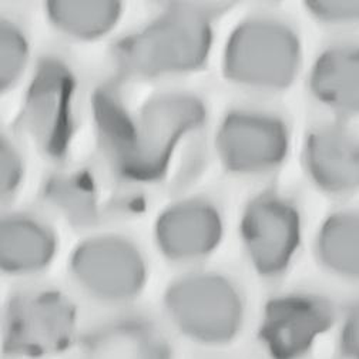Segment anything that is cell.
Instances as JSON below:
<instances>
[{
  "instance_id": "5",
  "label": "cell",
  "mask_w": 359,
  "mask_h": 359,
  "mask_svg": "<svg viewBox=\"0 0 359 359\" xmlns=\"http://www.w3.org/2000/svg\"><path fill=\"white\" fill-rule=\"evenodd\" d=\"M76 79L57 59L39 63L25 97L20 121L37 149L50 158L66 156L74 133Z\"/></svg>"
},
{
  "instance_id": "18",
  "label": "cell",
  "mask_w": 359,
  "mask_h": 359,
  "mask_svg": "<svg viewBox=\"0 0 359 359\" xmlns=\"http://www.w3.org/2000/svg\"><path fill=\"white\" fill-rule=\"evenodd\" d=\"M29 59L26 36L11 20L0 23V87L9 90L23 73Z\"/></svg>"
},
{
  "instance_id": "12",
  "label": "cell",
  "mask_w": 359,
  "mask_h": 359,
  "mask_svg": "<svg viewBox=\"0 0 359 359\" xmlns=\"http://www.w3.org/2000/svg\"><path fill=\"white\" fill-rule=\"evenodd\" d=\"M219 211L201 198L183 200L168 207L157 219L156 240L164 255L177 261L203 258L222 238Z\"/></svg>"
},
{
  "instance_id": "6",
  "label": "cell",
  "mask_w": 359,
  "mask_h": 359,
  "mask_svg": "<svg viewBox=\"0 0 359 359\" xmlns=\"http://www.w3.org/2000/svg\"><path fill=\"white\" fill-rule=\"evenodd\" d=\"M215 150L224 168L243 175L264 174L280 167L290 151L285 121L261 110L238 109L217 128Z\"/></svg>"
},
{
  "instance_id": "22",
  "label": "cell",
  "mask_w": 359,
  "mask_h": 359,
  "mask_svg": "<svg viewBox=\"0 0 359 359\" xmlns=\"http://www.w3.org/2000/svg\"><path fill=\"white\" fill-rule=\"evenodd\" d=\"M341 349L348 359H359V302L353 304L344 317Z\"/></svg>"
},
{
  "instance_id": "11",
  "label": "cell",
  "mask_w": 359,
  "mask_h": 359,
  "mask_svg": "<svg viewBox=\"0 0 359 359\" xmlns=\"http://www.w3.org/2000/svg\"><path fill=\"white\" fill-rule=\"evenodd\" d=\"M302 157L308 177L321 191L332 196L359 191V136L353 131L338 124L313 128Z\"/></svg>"
},
{
  "instance_id": "13",
  "label": "cell",
  "mask_w": 359,
  "mask_h": 359,
  "mask_svg": "<svg viewBox=\"0 0 359 359\" xmlns=\"http://www.w3.org/2000/svg\"><path fill=\"white\" fill-rule=\"evenodd\" d=\"M308 84L311 95L328 110L359 117V43H338L321 52Z\"/></svg>"
},
{
  "instance_id": "1",
  "label": "cell",
  "mask_w": 359,
  "mask_h": 359,
  "mask_svg": "<svg viewBox=\"0 0 359 359\" xmlns=\"http://www.w3.org/2000/svg\"><path fill=\"white\" fill-rule=\"evenodd\" d=\"M95 113L110 161L120 175L136 182L163 177L180 140L205 120L204 103L190 93L154 96L131 116L117 96L99 92Z\"/></svg>"
},
{
  "instance_id": "7",
  "label": "cell",
  "mask_w": 359,
  "mask_h": 359,
  "mask_svg": "<svg viewBox=\"0 0 359 359\" xmlns=\"http://www.w3.org/2000/svg\"><path fill=\"white\" fill-rule=\"evenodd\" d=\"M70 269L84 291L107 302L134 298L146 280V264L140 251L117 236L83 241L72 255Z\"/></svg>"
},
{
  "instance_id": "21",
  "label": "cell",
  "mask_w": 359,
  "mask_h": 359,
  "mask_svg": "<svg viewBox=\"0 0 359 359\" xmlns=\"http://www.w3.org/2000/svg\"><path fill=\"white\" fill-rule=\"evenodd\" d=\"M23 175V163L15 146L6 139L2 140L0 151V182H2V196L8 197L16 191Z\"/></svg>"
},
{
  "instance_id": "20",
  "label": "cell",
  "mask_w": 359,
  "mask_h": 359,
  "mask_svg": "<svg viewBox=\"0 0 359 359\" xmlns=\"http://www.w3.org/2000/svg\"><path fill=\"white\" fill-rule=\"evenodd\" d=\"M77 177L73 183H66L65 190H56L53 198L59 200L62 208H65L76 219L86 218L88 212L93 210V187L92 183Z\"/></svg>"
},
{
  "instance_id": "10",
  "label": "cell",
  "mask_w": 359,
  "mask_h": 359,
  "mask_svg": "<svg viewBox=\"0 0 359 359\" xmlns=\"http://www.w3.org/2000/svg\"><path fill=\"white\" fill-rule=\"evenodd\" d=\"M334 321L331 304L311 294L285 295L265 306L261 338L277 359H295L305 353Z\"/></svg>"
},
{
  "instance_id": "4",
  "label": "cell",
  "mask_w": 359,
  "mask_h": 359,
  "mask_svg": "<svg viewBox=\"0 0 359 359\" xmlns=\"http://www.w3.org/2000/svg\"><path fill=\"white\" fill-rule=\"evenodd\" d=\"M164 304L180 331L205 344L233 339L244 320L240 291L219 274L198 273L180 278L168 288Z\"/></svg>"
},
{
  "instance_id": "2",
  "label": "cell",
  "mask_w": 359,
  "mask_h": 359,
  "mask_svg": "<svg viewBox=\"0 0 359 359\" xmlns=\"http://www.w3.org/2000/svg\"><path fill=\"white\" fill-rule=\"evenodd\" d=\"M214 9L175 4L163 16L117 44L114 55L118 66L139 77L198 70L205 65L212 46Z\"/></svg>"
},
{
  "instance_id": "15",
  "label": "cell",
  "mask_w": 359,
  "mask_h": 359,
  "mask_svg": "<svg viewBox=\"0 0 359 359\" xmlns=\"http://www.w3.org/2000/svg\"><path fill=\"white\" fill-rule=\"evenodd\" d=\"M316 251L330 273L359 281V210L331 214L318 231Z\"/></svg>"
},
{
  "instance_id": "8",
  "label": "cell",
  "mask_w": 359,
  "mask_h": 359,
  "mask_svg": "<svg viewBox=\"0 0 359 359\" xmlns=\"http://www.w3.org/2000/svg\"><path fill=\"white\" fill-rule=\"evenodd\" d=\"M245 251L257 271L273 277L290 265L301 241L297 208L276 194L254 198L241 219Z\"/></svg>"
},
{
  "instance_id": "9",
  "label": "cell",
  "mask_w": 359,
  "mask_h": 359,
  "mask_svg": "<svg viewBox=\"0 0 359 359\" xmlns=\"http://www.w3.org/2000/svg\"><path fill=\"white\" fill-rule=\"evenodd\" d=\"M76 312L59 292L16 297L6 313L8 346L25 355H44L65 348L73 334Z\"/></svg>"
},
{
  "instance_id": "16",
  "label": "cell",
  "mask_w": 359,
  "mask_h": 359,
  "mask_svg": "<svg viewBox=\"0 0 359 359\" xmlns=\"http://www.w3.org/2000/svg\"><path fill=\"white\" fill-rule=\"evenodd\" d=\"M121 4L114 0H53L46 12L52 25L79 40H96L107 34L120 20Z\"/></svg>"
},
{
  "instance_id": "14",
  "label": "cell",
  "mask_w": 359,
  "mask_h": 359,
  "mask_svg": "<svg viewBox=\"0 0 359 359\" xmlns=\"http://www.w3.org/2000/svg\"><path fill=\"white\" fill-rule=\"evenodd\" d=\"M56 251L53 233L40 221L11 215L0 227V264L4 271L27 274L46 266Z\"/></svg>"
},
{
  "instance_id": "17",
  "label": "cell",
  "mask_w": 359,
  "mask_h": 359,
  "mask_svg": "<svg viewBox=\"0 0 359 359\" xmlns=\"http://www.w3.org/2000/svg\"><path fill=\"white\" fill-rule=\"evenodd\" d=\"M90 359H160L153 335L140 325L123 324L99 334L88 352Z\"/></svg>"
},
{
  "instance_id": "3",
  "label": "cell",
  "mask_w": 359,
  "mask_h": 359,
  "mask_svg": "<svg viewBox=\"0 0 359 359\" xmlns=\"http://www.w3.org/2000/svg\"><path fill=\"white\" fill-rule=\"evenodd\" d=\"M301 62V40L288 23L254 16L237 25L227 39L222 73L241 87L281 92L297 80Z\"/></svg>"
},
{
  "instance_id": "19",
  "label": "cell",
  "mask_w": 359,
  "mask_h": 359,
  "mask_svg": "<svg viewBox=\"0 0 359 359\" xmlns=\"http://www.w3.org/2000/svg\"><path fill=\"white\" fill-rule=\"evenodd\" d=\"M309 15L330 26L359 25V0H311L305 2Z\"/></svg>"
}]
</instances>
